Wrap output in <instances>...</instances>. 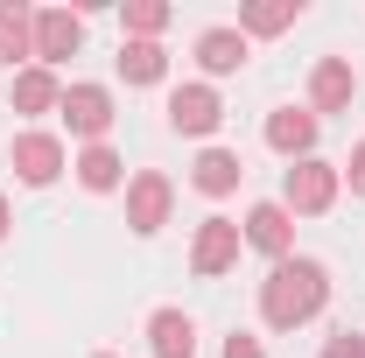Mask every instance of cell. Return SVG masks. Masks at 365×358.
Here are the masks:
<instances>
[{"label":"cell","instance_id":"603a6c76","mask_svg":"<svg viewBox=\"0 0 365 358\" xmlns=\"http://www.w3.org/2000/svg\"><path fill=\"white\" fill-rule=\"evenodd\" d=\"M225 358H267V352H260V337L239 330V337H225Z\"/></svg>","mask_w":365,"mask_h":358},{"label":"cell","instance_id":"7a4b0ae2","mask_svg":"<svg viewBox=\"0 0 365 358\" xmlns=\"http://www.w3.org/2000/svg\"><path fill=\"white\" fill-rule=\"evenodd\" d=\"M330 204H337V169L317 162V155L295 162V169H288V190H281V211H288V218H295V211L317 218V211H330Z\"/></svg>","mask_w":365,"mask_h":358},{"label":"cell","instance_id":"52a82bcc","mask_svg":"<svg viewBox=\"0 0 365 358\" xmlns=\"http://www.w3.org/2000/svg\"><path fill=\"white\" fill-rule=\"evenodd\" d=\"M14 176L36 183V190L56 183V176H63V140H56V134H21V140H14Z\"/></svg>","mask_w":365,"mask_h":358},{"label":"cell","instance_id":"ac0fdd59","mask_svg":"<svg viewBox=\"0 0 365 358\" xmlns=\"http://www.w3.org/2000/svg\"><path fill=\"white\" fill-rule=\"evenodd\" d=\"M14 106H21V113H49V106H63V91H56L49 71H21V78H14Z\"/></svg>","mask_w":365,"mask_h":358},{"label":"cell","instance_id":"7c38bea8","mask_svg":"<svg viewBox=\"0 0 365 358\" xmlns=\"http://www.w3.org/2000/svg\"><path fill=\"white\" fill-rule=\"evenodd\" d=\"M309 106H317V113H344V106H351V63H344V56H323V63H317Z\"/></svg>","mask_w":365,"mask_h":358},{"label":"cell","instance_id":"9a60e30c","mask_svg":"<svg viewBox=\"0 0 365 358\" xmlns=\"http://www.w3.org/2000/svg\"><path fill=\"white\" fill-rule=\"evenodd\" d=\"M162 71H169L162 43H127L120 49V78H127V85H162Z\"/></svg>","mask_w":365,"mask_h":358},{"label":"cell","instance_id":"8fae6325","mask_svg":"<svg viewBox=\"0 0 365 358\" xmlns=\"http://www.w3.org/2000/svg\"><path fill=\"white\" fill-rule=\"evenodd\" d=\"M148 337H155V358H197V323L182 310H155L148 316Z\"/></svg>","mask_w":365,"mask_h":358},{"label":"cell","instance_id":"d6986e66","mask_svg":"<svg viewBox=\"0 0 365 358\" xmlns=\"http://www.w3.org/2000/svg\"><path fill=\"white\" fill-rule=\"evenodd\" d=\"M295 14H302L295 0H267V7H246V14H239V36H281V29H288Z\"/></svg>","mask_w":365,"mask_h":358},{"label":"cell","instance_id":"5b68a950","mask_svg":"<svg viewBox=\"0 0 365 358\" xmlns=\"http://www.w3.org/2000/svg\"><path fill=\"white\" fill-rule=\"evenodd\" d=\"M239 239H246V232L232 218H204L197 225V246H190V267L197 274H225L232 260H239Z\"/></svg>","mask_w":365,"mask_h":358},{"label":"cell","instance_id":"4fadbf2b","mask_svg":"<svg viewBox=\"0 0 365 358\" xmlns=\"http://www.w3.org/2000/svg\"><path fill=\"white\" fill-rule=\"evenodd\" d=\"M197 63H204L211 78H232V71L246 63V36H239V29H204V36H197Z\"/></svg>","mask_w":365,"mask_h":358},{"label":"cell","instance_id":"cb8c5ba5","mask_svg":"<svg viewBox=\"0 0 365 358\" xmlns=\"http://www.w3.org/2000/svg\"><path fill=\"white\" fill-rule=\"evenodd\" d=\"M0 239H7V197H0Z\"/></svg>","mask_w":365,"mask_h":358},{"label":"cell","instance_id":"d4e9b609","mask_svg":"<svg viewBox=\"0 0 365 358\" xmlns=\"http://www.w3.org/2000/svg\"><path fill=\"white\" fill-rule=\"evenodd\" d=\"M98 358H106V352H98Z\"/></svg>","mask_w":365,"mask_h":358},{"label":"cell","instance_id":"e0dca14e","mask_svg":"<svg viewBox=\"0 0 365 358\" xmlns=\"http://www.w3.org/2000/svg\"><path fill=\"white\" fill-rule=\"evenodd\" d=\"M14 56H36V21L21 7H0V63H14Z\"/></svg>","mask_w":365,"mask_h":358},{"label":"cell","instance_id":"30bf717a","mask_svg":"<svg viewBox=\"0 0 365 358\" xmlns=\"http://www.w3.org/2000/svg\"><path fill=\"white\" fill-rule=\"evenodd\" d=\"M267 148L274 155H295V162H309V148H317V113H295V106H281L267 120Z\"/></svg>","mask_w":365,"mask_h":358},{"label":"cell","instance_id":"5bb4252c","mask_svg":"<svg viewBox=\"0 0 365 358\" xmlns=\"http://www.w3.org/2000/svg\"><path fill=\"white\" fill-rule=\"evenodd\" d=\"M239 176H246V169H239V155H225V148H204V155H197V169H190V183H197L204 197H232Z\"/></svg>","mask_w":365,"mask_h":358},{"label":"cell","instance_id":"3957f363","mask_svg":"<svg viewBox=\"0 0 365 358\" xmlns=\"http://www.w3.org/2000/svg\"><path fill=\"white\" fill-rule=\"evenodd\" d=\"M63 120H71V134H85L91 148H98L106 127H113V91L106 85H71L63 91Z\"/></svg>","mask_w":365,"mask_h":358},{"label":"cell","instance_id":"2e32d148","mask_svg":"<svg viewBox=\"0 0 365 358\" xmlns=\"http://www.w3.org/2000/svg\"><path fill=\"white\" fill-rule=\"evenodd\" d=\"M120 169H127V162H120V155H113L106 140L78 155V183H85V190H120Z\"/></svg>","mask_w":365,"mask_h":358},{"label":"cell","instance_id":"6da1fadb","mask_svg":"<svg viewBox=\"0 0 365 358\" xmlns=\"http://www.w3.org/2000/svg\"><path fill=\"white\" fill-rule=\"evenodd\" d=\"M330 302V274L317 260H274L267 288H260V316H267L274 330H295V323H309V316Z\"/></svg>","mask_w":365,"mask_h":358},{"label":"cell","instance_id":"7402d4cb","mask_svg":"<svg viewBox=\"0 0 365 358\" xmlns=\"http://www.w3.org/2000/svg\"><path fill=\"white\" fill-rule=\"evenodd\" d=\"M344 183H351V197H365V140L351 148V162H344Z\"/></svg>","mask_w":365,"mask_h":358},{"label":"cell","instance_id":"8992f818","mask_svg":"<svg viewBox=\"0 0 365 358\" xmlns=\"http://www.w3.org/2000/svg\"><path fill=\"white\" fill-rule=\"evenodd\" d=\"M169 197H176L169 176H155V169L134 176L127 183V225H134V232H162V225H169Z\"/></svg>","mask_w":365,"mask_h":358},{"label":"cell","instance_id":"44dd1931","mask_svg":"<svg viewBox=\"0 0 365 358\" xmlns=\"http://www.w3.org/2000/svg\"><path fill=\"white\" fill-rule=\"evenodd\" d=\"M323 358H365V337L344 330V337H330V344H323Z\"/></svg>","mask_w":365,"mask_h":358},{"label":"cell","instance_id":"ba28073f","mask_svg":"<svg viewBox=\"0 0 365 358\" xmlns=\"http://www.w3.org/2000/svg\"><path fill=\"white\" fill-rule=\"evenodd\" d=\"M78 43H85V21H78V14H63V7H43V14H36V56H43V63L78 56Z\"/></svg>","mask_w":365,"mask_h":358},{"label":"cell","instance_id":"277c9868","mask_svg":"<svg viewBox=\"0 0 365 358\" xmlns=\"http://www.w3.org/2000/svg\"><path fill=\"white\" fill-rule=\"evenodd\" d=\"M218 120H225V106H218L211 85H176L169 91V127L176 134H211Z\"/></svg>","mask_w":365,"mask_h":358},{"label":"cell","instance_id":"9c48e42d","mask_svg":"<svg viewBox=\"0 0 365 358\" xmlns=\"http://www.w3.org/2000/svg\"><path fill=\"white\" fill-rule=\"evenodd\" d=\"M246 246H260L274 260H288V246H295V218L281 211V204H253L246 211Z\"/></svg>","mask_w":365,"mask_h":358},{"label":"cell","instance_id":"ffe728a7","mask_svg":"<svg viewBox=\"0 0 365 358\" xmlns=\"http://www.w3.org/2000/svg\"><path fill=\"white\" fill-rule=\"evenodd\" d=\"M127 29H134L140 43H155V36L169 29V7H155V0H134V7H127Z\"/></svg>","mask_w":365,"mask_h":358}]
</instances>
